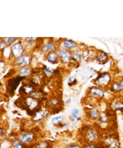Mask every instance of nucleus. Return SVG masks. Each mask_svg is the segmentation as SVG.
Instances as JSON below:
<instances>
[{
  "label": "nucleus",
  "instance_id": "nucleus-1",
  "mask_svg": "<svg viewBox=\"0 0 123 148\" xmlns=\"http://www.w3.org/2000/svg\"><path fill=\"white\" fill-rule=\"evenodd\" d=\"M112 82V77L108 72H103L100 73L95 80H94V84L97 87H100V88H106L108 87Z\"/></svg>",
  "mask_w": 123,
  "mask_h": 148
},
{
  "label": "nucleus",
  "instance_id": "nucleus-2",
  "mask_svg": "<svg viewBox=\"0 0 123 148\" xmlns=\"http://www.w3.org/2000/svg\"><path fill=\"white\" fill-rule=\"evenodd\" d=\"M11 51H12V57L14 59H17V58H20L21 56H23L25 54V45L23 43L22 40H18L16 43H14L11 46Z\"/></svg>",
  "mask_w": 123,
  "mask_h": 148
},
{
  "label": "nucleus",
  "instance_id": "nucleus-3",
  "mask_svg": "<svg viewBox=\"0 0 123 148\" xmlns=\"http://www.w3.org/2000/svg\"><path fill=\"white\" fill-rule=\"evenodd\" d=\"M82 132H83L82 135L84 136L85 140L87 141L88 143L89 142H96L99 138V134H98V132H97V130L94 129V128H92V127L84 128V129L82 130Z\"/></svg>",
  "mask_w": 123,
  "mask_h": 148
},
{
  "label": "nucleus",
  "instance_id": "nucleus-4",
  "mask_svg": "<svg viewBox=\"0 0 123 148\" xmlns=\"http://www.w3.org/2000/svg\"><path fill=\"white\" fill-rule=\"evenodd\" d=\"M31 60H32V55L30 53H25L23 56H21L20 58H17L14 59V65L17 67H28L31 64Z\"/></svg>",
  "mask_w": 123,
  "mask_h": 148
},
{
  "label": "nucleus",
  "instance_id": "nucleus-5",
  "mask_svg": "<svg viewBox=\"0 0 123 148\" xmlns=\"http://www.w3.org/2000/svg\"><path fill=\"white\" fill-rule=\"evenodd\" d=\"M22 100H23V103H24V105L26 106V108L28 110H35L36 112L40 110V109H38V106H39L38 99L33 98L32 96H26Z\"/></svg>",
  "mask_w": 123,
  "mask_h": 148
},
{
  "label": "nucleus",
  "instance_id": "nucleus-6",
  "mask_svg": "<svg viewBox=\"0 0 123 148\" xmlns=\"http://www.w3.org/2000/svg\"><path fill=\"white\" fill-rule=\"evenodd\" d=\"M58 53H59V59L60 62L63 64H68L72 60V52L68 51V50L62 48V47H58Z\"/></svg>",
  "mask_w": 123,
  "mask_h": 148
},
{
  "label": "nucleus",
  "instance_id": "nucleus-7",
  "mask_svg": "<svg viewBox=\"0 0 123 148\" xmlns=\"http://www.w3.org/2000/svg\"><path fill=\"white\" fill-rule=\"evenodd\" d=\"M59 47H62V48L68 50V51H71V52L78 49L77 43L73 40H70V39H63V40H61V43H60Z\"/></svg>",
  "mask_w": 123,
  "mask_h": 148
},
{
  "label": "nucleus",
  "instance_id": "nucleus-8",
  "mask_svg": "<svg viewBox=\"0 0 123 148\" xmlns=\"http://www.w3.org/2000/svg\"><path fill=\"white\" fill-rule=\"evenodd\" d=\"M36 138V135L34 132H25L23 134H20L18 137V140L21 141L23 144L27 145V144H30L32 143Z\"/></svg>",
  "mask_w": 123,
  "mask_h": 148
},
{
  "label": "nucleus",
  "instance_id": "nucleus-9",
  "mask_svg": "<svg viewBox=\"0 0 123 148\" xmlns=\"http://www.w3.org/2000/svg\"><path fill=\"white\" fill-rule=\"evenodd\" d=\"M88 96H91L94 97V98H102L104 96V90L100 87H97V86H92L88 89V92H87Z\"/></svg>",
  "mask_w": 123,
  "mask_h": 148
},
{
  "label": "nucleus",
  "instance_id": "nucleus-10",
  "mask_svg": "<svg viewBox=\"0 0 123 148\" xmlns=\"http://www.w3.org/2000/svg\"><path fill=\"white\" fill-rule=\"evenodd\" d=\"M45 74L43 72H38V73H35L32 75L31 77V83L33 84V85H41V84L44 82L45 80Z\"/></svg>",
  "mask_w": 123,
  "mask_h": 148
},
{
  "label": "nucleus",
  "instance_id": "nucleus-11",
  "mask_svg": "<svg viewBox=\"0 0 123 148\" xmlns=\"http://www.w3.org/2000/svg\"><path fill=\"white\" fill-rule=\"evenodd\" d=\"M59 53H58V50H53V51L49 52L46 55V61L51 63V64H57L59 61Z\"/></svg>",
  "mask_w": 123,
  "mask_h": 148
},
{
  "label": "nucleus",
  "instance_id": "nucleus-12",
  "mask_svg": "<svg viewBox=\"0 0 123 148\" xmlns=\"http://www.w3.org/2000/svg\"><path fill=\"white\" fill-rule=\"evenodd\" d=\"M103 143H104V145L107 148H118V146H119L117 137H113V135L107 137V138L103 141Z\"/></svg>",
  "mask_w": 123,
  "mask_h": 148
},
{
  "label": "nucleus",
  "instance_id": "nucleus-13",
  "mask_svg": "<svg viewBox=\"0 0 123 148\" xmlns=\"http://www.w3.org/2000/svg\"><path fill=\"white\" fill-rule=\"evenodd\" d=\"M40 50L43 52V53L46 54V55L49 53V52H51V51H53V50H55V42H54V40H53V39H50V40H49L47 43H45V44L41 45Z\"/></svg>",
  "mask_w": 123,
  "mask_h": 148
},
{
  "label": "nucleus",
  "instance_id": "nucleus-14",
  "mask_svg": "<svg viewBox=\"0 0 123 148\" xmlns=\"http://www.w3.org/2000/svg\"><path fill=\"white\" fill-rule=\"evenodd\" d=\"M96 61L100 64H105L109 59L108 54L105 51H102V50H97V55H96Z\"/></svg>",
  "mask_w": 123,
  "mask_h": 148
},
{
  "label": "nucleus",
  "instance_id": "nucleus-15",
  "mask_svg": "<svg viewBox=\"0 0 123 148\" xmlns=\"http://www.w3.org/2000/svg\"><path fill=\"white\" fill-rule=\"evenodd\" d=\"M35 91V88H34L33 84H24L23 86H21L20 88V94L22 95H26V96H31L32 93Z\"/></svg>",
  "mask_w": 123,
  "mask_h": 148
},
{
  "label": "nucleus",
  "instance_id": "nucleus-16",
  "mask_svg": "<svg viewBox=\"0 0 123 148\" xmlns=\"http://www.w3.org/2000/svg\"><path fill=\"white\" fill-rule=\"evenodd\" d=\"M32 72H33V69L31 67H23V68H19L18 71H17V74H18L19 77L21 78H26L31 76Z\"/></svg>",
  "mask_w": 123,
  "mask_h": 148
},
{
  "label": "nucleus",
  "instance_id": "nucleus-17",
  "mask_svg": "<svg viewBox=\"0 0 123 148\" xmlns=\"http://www.w3.org/2000/svg\"><path fill=\"white\" fill-rule=\"evenodd\" d=\"M83 59V51L80 49H76L75 51L72 52V61L76 63H80Z\"/></svg>",
  "mask_w": 123,
  "mask_h": 148
},
{
  "label": "nucleus",
  "instance_id": "nucleus-18",
  "mask_svg": "<svg viewBox=\"0 0 123 148\" xmlns=\"http://www.w3.org/2000/svg\"><path fill=\"white\" fill-rule=\"evenodd\" d=\"M48 114L47 110L45 109H40L39 111L35 113V115H33V120L34 121H39V120H42L46 115Z\"/></svg>",
  "mask_w": 123,
  "mask_h": 148
},
{
  "label": "nucleus",
  "instance_id": "nucleus-19",
  "mask_svg": "<svg viewBox=\"0 0 123 148\" xmlns=\"http://www.w3.org/2000/svg\"><path fill=\"white\" fill-rule=\"evenodd\" d=\"M88 116H89V118L92 119V120H99V118H100V112H99V110L96 109V108H92V109H90L89 112H88Z\"/></svg>",
  "mask_w": 123,
  "mask_h": 148
},
{
  "label": "nucleus",
  "instance_id": "nucleus-20",
  "mask_svg": "<svg viewBox=\"0 0 123 148\" xmlns=\"http://www.w3.org/2000/svg\"><path fill=\"white\" fill-rule=\"evenodd\" d=\"M96 55L97 51H94L93 49H87L83 52V57H85V59H88V57H89V60H92L96 58Z\"/></svg>",
  "mask_w": 123,
  "mask_h": 148
},
{
  "label": "nucleus",
  "instance_id": "nucleus-21",
  "mask_svg": "<svg viewBox=\"0 0 123 148\" xmlns=\"http://www.w3.org/2000/svg\"><path fill=\"white\" fill-rule=\"evenodd\" d=\"M110 91L111 92H114V93H118V92H121V89L119 87V84H118V81H113L111 82L110 84Z\"/></svg>",
  "mask_w": 123,
  "mask_h": 148
},
{
  "label": "nucleus",
  "instance_id": "nucleus-22",
  "mask_svg": "<svg viewBox=\"0 0 123 148\" xmlns=\"http://www.w3.org/2000/svg\"><path fill=\"white\" fill-rule=\"evenodd\" d=\"M3 39L6 42V44H7L8 47H11L14 43H16L17 41H18V39H17L16 37H5V38H3Z\"/></svg>",
  "mask_w": 123,
  "mask_h": 148
},
{
  "label": "nucleus",
  "instance_id": "nucleus-23",
  "mask_svg": "<svg viewBox=\"0 0 123 148\" xmlns=\"http://www.w3.org/2000/svg\"><path fill=\"white\" fill-rule=\"evenodd\" d=\"M63 120H64V118L62 116H58V117H55V118H53L52 119V124L53 125H57V126H62L61 125V123L63 122Z\"/></svg>",
  "mask_w": 123,
  "mask_h": 148
},
{
  "label": "nucleus",
  "instance_id": "nucleus-24",
  "mask_svg": "<svg viewBox=\"0 0 123 148\" xmlns=\"http://www.w3.org/2000/svg\"><path fill=\"white\" fill-rule=\"evenodd\" d=\"M12 148H26V145L19 140H14L12 143Z\"/></svg>",
  "mask_w": 123,
  "mask_h": 148
},
{
  "label": "nucleus",
  "instance_id": "nucleus-25",
  "mask_svg": "<svg viewBox=\"0 0 123 148\" xmlns=\"http://www.w3.org/2000/svg\"><path fill=\"white\" fill-rule=\"evenodd\" d=\"M59 103H60V100L58 98H52V99L49 100L47 105H48L49 107H54V106H57Z\"/></svg>",
  "mask_w": 123,
  "mask_h": 148
},
{
  "label": "nucleus",
  "instance_id": "nucleus-26",
  "mask_svg": "<svg viewBox=\"0 0 123 148\" xmlns=\"http://www.w3.org/2000/svg\"><path fill=\"white\" fill-rule=\"evenodd\" d=\"M36 148H49L50 145L47 141H41V142H38L37 144L35 145Z\"/></svg>",
  "mask_w": 123,
  "mask_h": 148
},
{
  "label": "nucleus",
  "instance_id": "nucleus-27",
  "mask_svg": "<svg viewBox=\"0 0 123 148\" xmlns=\"http://www.w3.org/2000/svg\"><path fill=\"white\" fill-rule=\"evenodd\" d=\"M42 72L45 74V76L46 77H48V76H51L53 74V70L52 69H49V68H47L46 66H43V70H42Z\"/></svg>",
  "mask_w": 123,
  "mask_h": 148
},
{
  "label": "nucleus",
  "instance_id": "nucleus-28",
  "mask_svg": "<svg viewBox=\"0 0 123 148\" xmlns=\"http://www.w3.org/2000/svg\"><path fill=\"white\" fill-rule=\"evenodd\" d=\"M37 40L36 38H34V37H25V38L22 39L23 42L25 43H30V42H35V41Z\"/></svg>",
  "mask_w": 123,
  "mask_h": 148
},
{
  "label": "nucleus",
  "instance_id": "nucleus-29",
  "mask_svg": "<svg viewBox=\"0 0 123 148\" xmlns=\"http://www.w3.org/2000/svg\"><path fill=\"white\" fill-rule=\"evenodd\" d=\"M7 44H6V42L4 41V39L2 38L1 40H0V49H1V51H3L4 49L7 48Z\"/></svg>",
  "mask_w": 123,
  "mask_h": 148
},
{
  "label": "nucleus",
  "instance_id": "nucleus-30",
  "mask_svg": "<svg viewBox=\"0 0 123 148\" xmlns=\"http://www.w3.org/2000/svg\"><path fill=\"white\" fill-rule=\"evenodd\" d=\"M78 114H79V110L78 109H73L72 113H71V116L74 119H78Z\"/></svg>",
  "mask_w": 123,
  "mask_h": 148
},
{
  "label": "nucleus",
  "instance_id": "nucleus-31",
  "mask_svg": "<svg viewBox=\"0 0 123 148\" xmlns=\"http://www.w3.org/2000/svg\"><path fill=\"white\" fill-rule=\"evenodd\" d=\"M118 84H119V87H120V89H121V91H123V77L118 80Z\"/></svg>",
  "mask_w": 123,
  "mask_h": 148
},
{
  "label": "nucleus",
  "instance_id": "nucleus-32",
  "mask_svg": "<svg viewBox=\"0 0 123 148\" xmlns=\"http://www.w3.org/2000/svg\"><path fill=\"white\" fill-rule=\"evenodd\" d=\"M65 148H81V147L78 146V145H76V144H70V145L65 146Z\"/></svg>",
  "mask_w": 123,
  "mask_h": 148
},
{
  "label": "nucleus",
  "instance_id": "nucleus-33",
  "mask_svg": "<svg viewBox=\"0 0 123 148\" xmlns=\"http://www.w3.org/2000/svg\"><path fill=\"white\" fill-rule=\"evenodd\" d=\"M96 148H107V147L104 145V143H98V144H96Z\"/></svg>",
  "mask_w": 123,
  "mask_h": 148
},
{
  "label": "nucleus",
  "instance_id": "nucleus-34",
  "mask_svg": "<svg viewBox=\"0 0 123 148\" xmlns=\"http://www.w3.org/2000/svg\"><path fill=\"white\" fill-rule=\"evenodd\" d=\"M83 148H96V144H87Z\"/></svg>",
  "mask_w": 123,
  "mask_h": 148
},
{
  "label": "nucleus",
  "instance_id": "nucleus-35",
  "mask_svg": "<svg viewBox=\"0 0 123 148\" xmlns=\"http://www.w3.org/2000/svg\"><path fill=\"white\" fill-rule=\"evenodd\" d=\"M76 82V81H75V78L74 77H69L68 78V83H69V85H70V84H71V82Z\"/></svg>",
  "mask_w": 123,
  "mask_h": 148
},
{
  "label": "nucleus",
  "instance_id": "nucleus-36",
  "mask_svg": "<svg viewBox=\"0 0 123 148\" xmlns=\"http://www.w3.org/2000/svg\"><path fill=\"white\" fill-rule=\"evenodd\" d=\"M0 132H1V137H2V138H3V137L6 135V134H5V129H4V128H1V130H0Z\"/></svg>",
  "mask_w": 123,
  "mask_h": 148
}]
</instances>
